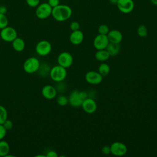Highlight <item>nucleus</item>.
<instances>
[{"instance_id": "11", "label": "nucleus", "mask_w": 157, "mask_h": 157, "mask_svg": "<svg viewBox=\"0 0 157 157\" xmlns=\"http://www.w3.org/2000/svg\"><path fill=\"white\" fill-rule=\"evenodd\" d=\"M109 44V40L107 35L99 34L94 37L93 40V45L98 50L105 49Z\"/></svg>"}, {"instance_id": "36", "label": "nucleus", "mask_w": 157, "mask_h": 157, "mask_svg": "<svg viewBox=\"0 0 157 157\" xmlns=\"http://www.w3.org/2000/svg\"><path fill=\"white\" fill-rule=\"evenodd\" d=\"M117 1L118 0H110V2L112 4H116L117 2Z\"/></svg>"}, {"instance_id": "7", "label": "nucleus", "mask_w": 157, "mask_h": 157, "mask_svg": "<svg viewBox=\"0 0 157 157\" xmlns=\"http://www.w3.org/2000/svg\"><path fill=\"white\" fill-rule=\"evenodd\" d=\"M116 5L118 10L123 13H129L134 8L133 0H118Z\"/></svg>"}, {"instance_id": "10", "label": "nucleus", "mask_w": 157, "mask_h": 157, "mask_svg": "<svg viewBox=\"0 0 157 157\" xmlns=\"http://www.w3.org/2000/svg\"><path fill=\"white\" fill-rule=\"evenodd\" d=\"M57 60L58 64L65 68L70 67L73 63V58L72 55L67 52L61 53L58 55Z\"/></svg>"}, {"instance_id": "30", "label": "nucleus", "mask_w": 157, "mask_h": 157, "mask_svg": "<svg viewBox=\"0 0 157 157\" xmlns=\"http://www.w3.org/2000/svg\"><path fill=\"white\" fill-rule=\"evenodd\" d=\"M7 130L2 124H0V140H2L6 135Z\"/></svg>"}, {"instance_id": "16", "label": "nucleus", "mask_w": 157, "mask_h": 157, "mask_svg": "<svg viewBox=\"0 0 157 157\" xmlns=\"http://www.w3.org/2000/svg\"><path fill=\"white\" fill-rule=\"evenodd\" d=\"M84 39L83 33L80 30L73 31L69 36L70 42L74 45H79L80 44Z\"/></svg>"}, {"instance_id": "28", "label": "nucleus", "mask_w": 157, "mask_h": 157, "mask_svg": "<svg viewBox=\"0 0 157 157\" xmlns=\"http://www.w3.org/2000/svg\"><path fill=\"white\" fill-rule=\"evenodd\" d=\"M2 124L4 126V127L6 128V130H10L13 127V123H12V121L11 120H7V119Z\"/></svg>"}, {"instance_id": "27", "label": "nucleus", "mask_w": 157, "mask_h": 157, "mask_svg": "<svg viewBox=\"0 0 157 157\" xmlns=\"http://www.w3.org/2000/svg\"><path fill=\"white\" fill-rule=\"evenodd\" d=\"M40 0H26V2L31 7H36L40 4Z\"/></svg>"}, {"instance_id": "23", "label": "nucleus", "mask_w": 157, "mask_h": 157, "mask_svg": "<svg viewBox=\"0 0 157 157\" xmlns=\"http://www.w3.org/2000/svg\"><path fill=\"white\" fill-rule=\"evenodd\" d=\"M7 119V112L6 109L0 105V124L3 123Z\"/></svg>"}, {"instance_id": "15", "label": "nucleus", "mask_w": 157, "mask_h": 157, "mask_svg": "<svg viewBox=\"0 0 157 157\" xmlns=\"http://www.w3.org/2000/svg\"><path fill=\"white\" fill-rule=\"evenodd\" d=\"M109 42L120 44L123 39V35L117 29H112L109 31L107 34Z\"/></svg>"}, {"instance_id": "14", "label": "nucleus", "mask_w": 157, "mask_h": 157, "mask_svg": "<svg viewBox=\"0 0 157 157\" xmlns=\"http://www.w3.org/2000/svg\"><path fill=\"white\" fill-rule=\"evenodd\" d=\"M56 89L50 85H45L42 89V94L47 99H53L56 96Z\"/></svg>"}, {"instance_id": "2", "label": "nucleus", "mask_w": 157, "mask_h": 157, "mask_svg": "<svg viewBox=\"0 0 157 157\" xmlns=\"http://www.w3.org/2000/svg\"><path fill=\"white\" fill-rule=\"evenodd\" d=\"M88 97V94L85 91L73 90L68 98L69 103L74 107H78L82 105L83 101Z\"/></svg>"}, {"instance_id": "17", "label": "nucleus", "mask_w": 157, "mask_h": 157, "mask_svg": "<svg viewBox=\"0 0 157 157\" xmlns=\"http://www.w3.org/2000/svg\"><path fill=\"white\" fill-rule=\"evenodd\" d=\"M105 49L108 52L110 56H113L117 55L119 53L120 50V45L119 44L109 42Z\"/></svg>"}, {"instance_id": "34", "label": "nucleus", "mask_w": 157, "mask_h": 157, "mask_svg": "<svg viewBox=\"0 0 157 157\" xmlns=\"http://www.w3.org/2000/svg\"><path fill=\"white\" fill-rule=\"evenodd\" d=\"M7 9L6 6H0V13L6 14L7 13Z\"/></svg>"}, {"instance_id": "8", "label": "nucleus", "mask_w": 157, "mask_h": 157, "mask_svg": "<svg viewBox=\"0 0 157 157\" xmlns=\"http://www.w3.org/2000/svg\"><path fill=\"white\" fill-rule=\"evenodd\" d=\"M110 147V153L117 156H123L127 153L128 150L126 145L120 142H115L112 143Z\"/></svg>"}, {"instance_id": "18", "label": "nucleus", "mask_w": 157, "mask_h": 157, "mask_svg": "<svg viewBox=\"0 0 157 157\" xmlns=\"http://www.w3.org/2000/svg\"><path fill=\"white\" fill-rule=\"evenodd\" d=\"M12 42L13 48L17 52H21L25 47V41L21 38L17 37Z\"/></svg>"}, {"instance_id": "24", "label": "nucleus", "mask_w": 157, "mask_h": 157, "mask_svg": "<svg viewBox=\"0 0 157 157\" xmlns=\"http://www.w3.org/2000/svg\"><path fill=\"white\" fill-rule=\"evenodd\" d=\"M56 102L58 104L61 106H65L69 103L68 98L64 95H61L58 96L56 99Z\"/></svg>"}, {"instance_id": "19", "label": "nucleus", "mask_w": 157, "mask_h": 157, "mask_svg": "<svg viewBox=\"0 0 157 157\" xmlns=\"http://www.w3.org/2000/svg\"><path fill=\"white\" fill-rule=\"evenodd\" d=\"M110 56L108 52L106 50V49L98 50L95 53L96 59L99 61H107Z\"/></svg>"}, {"instance_id": "33", "label": "nucleus", "mask_w": 157, "mask_h": 157, "mask_svg": "<svg viewBox=\"0 0 157 157\" xmlns=\"http://www.w3.org/2000/svg\"><path fill=\"white\" fill-rule=\"evenodd\" d=\"M47 157H58L57 153L54 150H50L47 152L46 154Z\"/></svg>"}, {"instance_id": "35", "label": "nucleus", "mask_w": 157, "mask_h": 157, "mask_svg": "<svg viewBox=\"0 0 157 157\" xmlns=\"http://www.w3.org/2000/svg\"><path fill=\"white\" fill-rule=\"evenodd\" d=\"M150 1L153 5L157 6V0H150Z\"/></svg>"}, {"instance_id": "26", "label": "nucleus", "mask_w": 157, "mask_h": 157, "mask_svg": "<svg viewBox=\"0 0 157 157\" xmlns=\"http://www.w3.org/2000/svg\"><path fill=\"white\" fill-rule=\"evenodd\" d=\"M109 28L107 25H101L98 27V33L100 34H104V35H107L108 33L109 32Z\"/></svg>"}, {"instance_id": "12", "label": "nucleus", "mask_w": 157, "mask_h": 157, "mask_svg": "<svg viewBox=\"0 0 157 157\" xmlns=\"http://www.w3.org/2000/svg\"><path fill=\"white\" fill-rule=\"evenodd\" d=\"M83 110L87 113H93L97 109V104L93 98L88 97L82 102L81 105Z\"/></svg>"}, {"instance_id": "22", "label": "nucleus", "mask_w": 157, "mask_h": 157, "mask_svg": "<svg viewBox=\"0 0 157 157\" xmlns=\"http://www.w3.org/2000/svg\"><path fill=\"white\" fill-rule=\"evenodd\" d=\"M137 34L141 37H145L148 34V29L147 27L144 25H140L137 28Z\"/></svg>"}, {"instance_id": "32", "label": "nucleus", "mask_w": 157, "mask_h": 157, "mask_svg": "<svg viewBox=\"0 0 157 157\" xmlns=\"http://www.w3.org/2000/svg\"><path fill=\"white\" fill-rule=\"evenodd\" d=\"M47 3L53 8L59 4V0H48Z\"/></svg>"}, {"instance_id": "29", "label": "nucleus", "mask_w": 157, "mask_h": 157, "mask_svg": "<svg viewBox=\"0 0 157 157\" xmlns=\"http://www.w3.org/2000/svg\"><path fill=\"white\" fill-rule=\"evenodd\" d=\"M70 29L73 31L78 30L80 29V24L77 21H72L70 24Z\"/></svg>"}, {"instance_id": "3", "label": "nucleus", "mask_w": 157, "mask_h": 157, "mask_svg": "<svg viewBox=\"0 0 157 157\" xmlns=\"http://www.w3.org/2000/svg\"><path fill=\"white\" fill-rule=\"evenodd\" d=\"M51 78L56 82H63L66 77L67 71L66 68L60 66L56 65L50 69L49 72Z\"/></svg>"}, {"instance_id": "20", "label": "nucleus", "mask_w": 157, "mask_h": 157, "mask_svg": "<svg viewBox=\"0 0 157 157\" xmlns=\"http://www.w3.org/2000/svg\"><path fill=\"white\" fill-rule=\"evenodd\" d=\"M10 151L9 144L5 140H0V156H6Z\"/></svg>"}, {"instance_id": "6", "label": "nucleus", "mask_w": 157, "mask_h": 157, "mask_svg": "<svg viewBox=\"0 0 157 157\" xmlns=\"http://www.w3.org/2000/svg\"><path fill=\"white\" fill-rule=\"evenodd\" d=\"M0 37L4 41L10 42L17 37V33L15 28L7 26L1 29Z\"/></svg>"}, {"instance_id": "1", "label": "nucleus", "mask_w": 157, "mask_h": 157, "mask_svg": "<svg viewBox=\"0 0 157 157\" xmlns=\"http://www.w3.org/2000/svg\"><path fill=\"white\" fill-rule=\"evenodd\" d=\"M71 8L65 4H59L52 9V16L58 21H64L68 20L72 15Z\"/></svg>"}, {"instance_id": "25", "label": "nucleus", "mask_w": 157, "mask_h": 157, "mask_svg": "<svg viewBox=\"0 0 157 157\" xmlns=\"http://www.w3.org/2000/svg\"><path fill=\"white\" fill-rule=\"evenodd\" d=\"M8 18L6 14L0 13V29L7 26Z\"/></svg>"}, {"instance_id": "5", "label": "nucleus", "mask_w": 157, "mask_h": 157, "mask_svg": "<svg viewBox=\"0 0 157 157\" xmlns=\"http://www.w3.org/2000/svg\"><path fill=\"white\" fill-rule=\"evenodd\" d=\"M40 66V62L37 58L31 57L24 62L23 69L28 74H33L39 70Z\"/></svg>"}, {"instance_id": "4", "label": "nucleus", "mask_w": 157, "mask_h": 157, "mask_svg": "<svg viewBox=\"0 0 157 157\" xmlns=\"http://www.w3.org/2000/svg\"><path fill=\"white\" fill-rule=\"evenodd\" d=\"M52 7L47 3L39 4L36 9V15L39 19H46L52 15Z\"/></svg>"}, {"instance_id": "31", "label": "nucleus", "mask_w": 157, "mask_h": 157, "mask_svg": "<svg viewBox=\"0 0 157 157\" xmlns=\"http://www.w3.org/2000/svg\"><path fill=\"white\" fill-rule=\"evenodd\" d=\"M101 151L104 155H109L110 153V147L109 145H104L101 149Z\"/></svg>"}, {"instance_id": "21", "label": "nucleus", "mask_w": 157, "mask_h": 157, "mask_svg": "<svg viewBox=\"0 0 157 157\" xmlns=\"http://www.w3.org/2000/svg\"><path fill=\"white\" fill-rule=\"evenodd\" d=\"M98 72L102 77L107 75L110 72V66L106 63L101 64L98 67Z\"/></svg>"}, {"instance_id": "9", "label": "nucleus", "mask_w": 157, "mask_h": 157, "mask_svg": "<svg viewBox=\"0 0 157 157\" xmlns=\"http://www.w3.org/2000/svg\"><path fill=\"white\" fill-rule=\"evenodd\" d=\"M52 50L51 44L45 40L39 41L36 47V53L40 56H46L48 55Z\"/></svg>"}, {"instance_id": "13", "label": "nucleus", "mask_w": 157, "mask_h": 157, "mask_svg": "<svg viewBox=\"0 0 157 157\" xmlns=\"http://www.w3.org/2000/svg\"><path fill=\"white\" fill-rule=\"evenodd\" d=\"M102 76L98 72L93 71H88L85 75L86 81L91 85H98L101 83Z\"/></svg>"}]
</instances>
